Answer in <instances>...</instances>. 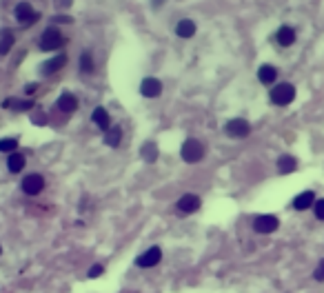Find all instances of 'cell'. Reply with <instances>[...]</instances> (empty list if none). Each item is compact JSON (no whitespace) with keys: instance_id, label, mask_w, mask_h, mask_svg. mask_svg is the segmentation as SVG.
<instances>
[{"instance_id":"obj_25","label":"cell","mask_w":324,"mask_h":293,"mask_svg":"<svg viewBox=\"0 0 324 293\" xmlns=\"http://www.w3.org/2000/svg\"><path fill=\"white\" fill-rule=\"evenodd\" d=\"M315 218L324 220V200H317V202H315Z\"/></svg>"},{"instance_id":"obj_16","label":"cell","mask_w":324,"mask_h":293,"mask_svg":"<svg viewBox=\"0 0 324 293\" xmlns=\"http://www.w3.org/2000/svg\"><path fill=\"white\" fill-rule=\"evenodd\" d=\"M175 34L180 36V38H191V36L195 34V22L189 20V18H185V20L178 22V27H175Z\"/></svg>"},{"instance_id":"obj_22","label":"cell","mask_w":324,"mask_h":293,"mask_svg":"<svg viewBox=\"0 0 324 293\" xmlns=\"http://www.w3.org/2000/svg\"><path fill=\"white\" fill-rule=\"evenodd\" d=\"M80 69H82V73H91V71H94V58H91L89 51H82L80 53Z\"/></svg>"},{"instance_id":"obj_3","label":"cell","mask_w":324,"mask_h":293,"mask_svg":"<svg viewBox=\"0 0 324 293\" xmlns=\"http://www.w3.org/2000/svg\"><path fill=\"white\" fill-rule=\"evenodd\" d=\"M38 45H40L42 51H56V49H60L65 45V36L60 34L56 27H49V29L42 32Z\"/></svg>"},{"instance_id":"obj_9","label":"cell","mask_w":324,"mask_h":293,"mask_svg":"<svg viewBox=\"0 0 324 293\" xmlns=\"http://www.w3.org/2000/svg\"><path fill=\"white\" fill-rule=\"evenodd\" d=\"M36 18H38V14L34 11V7L29 3H18L16 7V20L22 22V24H32Z\"/></svg>"},{"instance_id":"obj_28","label":"cell","mask_w":324,"mask_h":293,"mask_svg":"<svg viewBox=\"0 0 324 293\" xmlns=\"http://www.w3.org/2000/svg\"><path fill=\"white\" fill-rule=\"evenodd\" d=\"M32 107H34L32 100H27V102H16V109H18V111H24V109H32Z\"/></svg>"},{"instance_id":"obj_23","label":"cell","mask_w":324,"mask_h":293,"mask_svg":"<svg viewBox=\"0 0 324 293\" xmlns=\"http://www.w3.org/2000/svg\"><path fill=\"white\" fill-rule=\"evenodd\" d=\"M11 45H14V34H11L9 29H5V32H3V47H0V53H3V56H7Z\"/></svg>"},{"instance_id":"obj_26","label":"cell","mask_w":324,"mask_h":293,"mask_svg":"<svg viewBox=\"0 0 324 293\" xmlns=\"http://www.w3.org/2000/svg\"><path fill=\"white\" fill-rule=\"evenodd\" d=\"M313 278H315V280H320V282L324 280V258H322V262H320V265H317L315 273H313Z\"/></svg>"},{"instance_id":"obj_13","label":"cell","mask_w":324,"mask_h":293,"mask_svg":"<svg viewBox=\"0 0 324 293\" xmlns=\"http://www.w3.org/2000/svg\"><path fill=\"white\" fill-rule=\"evenodd\" d=\"M276 78H278V69H276V67L262 65L260 69H258V80L262 84H273V82H276Z\"/></svg>"},{"instance_id":"obj_33","label":"cell","mask_w":324,"mask_h":293,"mask_svg":"<svg viewBox=\"0 0 324 293\" xmlns=\"http://www.w3.org/2000/svg\"><path fill=\"white\" fill-rule=\"evenodd\" d=\"M60 5H65V7H67V5H71V3H69V0H63V3H60Z\"/></svg>"},{"instance_id":"obj_12","label":"cell","mask_w":324,"mask_h":293,"mask_svg":"<svg viewBox=\"0 0 324 293\" xmlns=\"http://www.w3.org/2000/svg\"><path fill=\"white\" fill-rule=\"evenodd\" d=\"M58 109L63 113H73L78 109V98L73 94H63L58 98Z\"/></svg>"},{"instance_id":"obj_11","label":"cell","mask_w":324,"mask_h":293,"mask_svg":"<svg viewBox=\"0 0 324 293\" xmlns=\"http://www.w3.org/2000/svg\"><path fill=\"white\" fill-rule=\"evenodd\" d=\"M276 40L280 47H291L293 42H296V29L289 27V24H282L276 34Z\"/></svg>"},{"instance_id":"obj_21","label":"cell","mask_w":324,"mask_h":293,"mask_svg":"<svg viewBox=\"0 0 324 293\" xmlns=\"http://www.w3.org/2000/svg\"><path fill=\"white\" fill-rule=\"evenodd\" d=\"M142 158L146 162H156V158H158V149H156V144L154 142H146L142 144Z\"/></svg>"},{"instance_id":"obj_4","label":"cell","mask_w":324,"mask_h":293,"mask_svg":"<svg viewBox=\"0 0 324 293\" xmlns=\"http://www.w3.org/2000/svg\"><path fill=\"white\" fill-rule=\"evenodd\" d=\"M224 131H227V136H231V138H247L249 133H251V125L244 118H233L227 122Z\"/></svg>"},{"instance_id":"obj_15","label":"cell","mask_w":324,"mask_h":293,"mask_svg":"<svg viewBox=\"0 0 324 293\" xmlns=\"http://www.w3.org/2000/svg\"><path fill=\"white\" fill-rule=\"evenodd\" d=\"M91 118H94V122H96L98 127H100L102 131H109V129H111V127H109V113H107L105 107L94 109V115H91Z\"/></svg>"},{"instance_id":"obj_8","label":"cell","mask_w":324,"mask_h":293,"mask_svg":"<svg viewBox=\"0 0 324 293\" xmlns=\"http://www.w3.org/2000/svg\"><path fill=\"white\" fill-rule=\"evenodd\" d=\"M278 218L276 216H258L253 222V229L258 231V233H271V231L278 229Z\"/></svg>"},{"instance_id":"obj_1","label":"cell","mask_w":324,"mask_h":293,"mask_svg":"<svg viewBox=\"0 0 324 293\" xmlns=\"http://www.w3.org/2000/svg\"><path fill=\"white\" fill-rule=\"evenodd\" d=\"M180 156H182V160L189 162V164H195V162H200L204 158V144L200 142V140H195V138H189L185 144H182V149H180Z\"/></svg>"},{"instance_id":"obj_17","label":"cell","mask_w":324,"mask_h":293,"mask_svg":"<svg viewBox=\"0 0 324 293\" xmlns=\"http://www.w3.org/2000/svg\"><path fill=\"white\" fill-rule=\"evenodd\" d=\"M278 169H280V173H291V171L298 169V160L293 156H282L278 160Z\"/></svg>"},{"instance_id":"obj_14","label":"cell","mask_w":324,"mask_h":293,"mask_svg":"<svg viewBox=\"0 0 324 293\" xmlns=\"http://www.w3.org/2000/svg\"><path fill=\"white\" fill-rule=\"evenodd\" d=\"M293 207H296L298 211H304V209H309V207H315V193L313 191L300 193L296 200H293Z\"/></svg>"},{"instance_id":"obj_18","label":"cell","mask_w":324,"mask_h":293,"mask_svg":"<svg viewBox=\"0 0 324 293\" xmlns=\"http://www.w3.org/2000/svg\"><path fill=\"white\" fill-rule=\"evenodd\" d=\"M67 63V56H56V58H51V60H47L45 65H42V73H51V71H58V69H63Z\"/></svg>"},{"instance_id":"obj_6","label":"cell","mask_w":324,"mask_h":293,"mask_svg":"<svg viewBox=\"0 0 324 293\" xmlns=\"http://www.w3.org/2000/svg\"><path fill=\"white\" fill-rule=\"evenodd\" d=\"M160 260H162L160 247H151L149 251H144V253L136 260V265H138V267H142V269H151V267H156Z\"/></svg>"},{"instance_id":"obj_5","label":"cell","mask_w":324,"mask_h":293,"mask_svg":"<svg viewBox=\"0 0 324 293\" xmlns=\"http://www.w3.org/2000/svg\"><path fill=\"white\" fill-rule=\"evenodd\" d=\"M42 189H45V178L38 175V173H32L22 180V191L27 195H38Z\"/></svg>"},{"instance_id":"obj_30","label":"cell","mask_w":324,"mask_h":293,"mask_svg":"<svg viewBox=\"0 0 324 293\" xmlns=\"http://www.w3.org/2000/svg\"><path fill=\"white\" fill-rule=\"evenodd\" d=\"M56 22H63V24H67V22H71V16H56L53 18Z\"/></svg>"},{"instance_id":"obj_20","label":"cell","mask_w":324,"mask_h":293,"mask_svg":"<svg viewBox=\"0 0 324 293\" xmlns=\"http://www.w3.org/2000/svg\"><path fill=\"white\" fill-rule=\"evenodd\" d=\"M120 138H122V129H120V127H111V129L107 131V136H105V142L109 146H118Z\"/></svg>"},{"instance_id":"obj_27","label":"cell","mask_w":324,"mask_h":293,"mask_svg":"<svg viewBox=\"0 0 324 293\" xmlns=\"http://www.w3.org/2000/svg\"><path fill=\"white\" fill-rule=\"evenodd\" d=\"M102 273V265H94L89 269V278H98Z\"/></svg>"},{"instance_id":"obj_19","label":"cell","mask_w":324,"mask_h":293,"mask_svg":"<svg viewBox=\"0 0 324 293\" xmlns=\"http://www.w3.org/2000/svg\"><path fill=\"white\" fill-rule=\"evenodd\" d=\"M7 167L11 173H18V171L24 169V156L22 154H11L9 160H7Z\"/></svg>"},{"instance_id":"obj_7","label":"cell","mask_w":324,"mask_h":293,"mask_svg":"<svg viewBox=\"0 0 324 293\" xmlns=\"http://www.w3.org/2000/svg\"><path fill=\"white\" fill-rule=\"evenodd\" d=\"M140 94L144 98H158L162 94V82L158 80V78H144V80L140 82Z\"/></svg>"},{"instance_id":"obj_10","label":"cell","mask_w":324,"mask_h":293,"mask_svg":"<svg viewBox=\"0 0 324 293\" xmlns=\"http://www.w3.org/2000/svg\"><path fill=\"white\" fill-rule=\"evenodd\" d=\"M200 198L195 193H185L182 198L178 200V209L182 211V213H193V211H198L200 209Z\"/></svg>"},{"instance_id":"obj_2","label":"cell","mask_w":324,"mask_h":293,"mask_svg":"<svg viewBox=\"0 0 324 293\" xmlns=\"http://www.w3.org/2000/svg\"><path fill=\"white\" fill-rule=\"evenodd\" d=\"M293 98H296V87H293L291 82L276 84V87L271 89V102H273V105H278V107L291 105Z\"/></svg>"},{"instance_id":"obj_24","label":"cell","mask_w":324,"mask_h":293,"mask_svg":"<svg viewBox=\"0 0 324 293\" xmlns=\"http://www.w3.org/2000/svg\"><path fill=\"white\" fill-rule=\"evenodd\" d=\"M18 149V140L14 138H5V140H0V151H16Z\"/></svg>"},{"instance_id":"obj_32","label":"cell","mask_w":324,"mask_h":293,"mask_svg":"<svg viewBox=\"0 0 324 293\" xmlns=\"http://www.w3.org/2000/svg\"><path fill=\"white\" fill-rule=\"evenodd\" d=\"M162 3H164V0H154V7H160Z\"/></svg>"},{"instance_id":"obj_31","label":"cell","mask_w":324,"mask_h":293,"mask_svg":"<svg viewBox=\"0 0 324 293\" xmlns=\"http://www.w3.org/2000/svg\"><path fill=\"white\" fill-rule=\"evenodd\" d=\"M36 89H38V84H29V87H27V94H34Z\"/></svg>"},{"instance_id":"obj_29","label":"cell","mask_w":324,"mask_h":293,"mask_svg":"<svg viewBox=\"0 0 324 293\" xmlns=\"http://www.w3.org/2000/svg\"><path fill=\"white\" fill-rule=\"evenodd\" d=\"M32 122H38V125H45V122H47L45 113H34V115H32Z\"/></svg>"}]
</instances>
